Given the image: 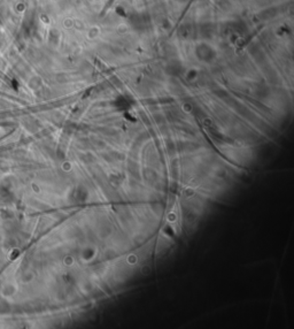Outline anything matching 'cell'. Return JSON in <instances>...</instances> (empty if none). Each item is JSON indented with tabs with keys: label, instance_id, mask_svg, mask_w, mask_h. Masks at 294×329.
<instances>
[{
	"label": "cell",
	"instance_id": "cell-4",
	"mask_svg": "<svg viewBox=\"0 0 294 329\" xmlns=\"http://www.w3.org/2000/svg\"><path fill=\"white\" fill-rule=\"evenodd\" d=\"M64 262H66V265L70 266V265H72V264H74V258H72V257H67L66 259H64Z\"/></svg>",
	"mask_w": 294,
	"mask_h": 329
},
{
	"label": "cell",
	"instance_id": "cell-6",
	"mask_svg": "<svg viewBox=\"0 0 294 329\" xmlns=\"http://www.w3.org/2000/svg\"><path fill=\"white\" fill-rule=\"evenodd\" d=\"M63 168H66V170H70L71 163H66V165H63Z\"/></svg>",
	"mask_w": 294,
	"mask_h": 329
},
{
	"label": "cell",
	"instance_id": "cell-3",
	"mask_svg": "<svg viewBox=\"0 0 294 329\" xmlns=\"http://www.w3.org/2000/svg\"><path fill=\"white\" fill-rule=\"evenodd\" d=\"M141 273L144 274V275H148V274L151 273V267H149V266H142Z\"/></svg>",
	"mask_w": 294,
	"mask_h": 329
},
{
	"label": "cell",
	"instance_id": "cell-2",
	"mask_svg": "<svg viewBox=\"0 0 294 329\" xmlns=\"http://www.w3.org/2000/svg\"><path fill=\"white\" fill-rule=\"evenodd\" d=\"M184 195H185L186 197H191V196L194 195V190H193L192 188H189V189L184 190Z\"/></svg>",
	"mask_w": 294,
	"mask_h": 329
},
{
	"label": "cell",
	"instance_id": "cell-1",
	"mask_svg": "<svg viewBox=\"0 0 294 329\" xmlns=\"http://www.w3.org/2000/svg\"><path fill=\"white\" fill-rule=\"evenodd\" d=\"M138 260V258L136 254H133V253H131V254H129L128 258H127V261H128V264H130V265H134L136 262H137Z\"/></svg>",
	"mask_w": 294,
	"mask_h": 329
},
{
	"label": "cell",
	"instance_id": "cell-5",
	"mask_svg": "<svg viewBox=\"0 0 294 329\" xmlns=\"http://www.w3.org/2000/svg\"><path fill=\"white\" fill-rule=\"evenodd\" d=\"M176 219H177V216L174 213H170V214L168 215V221H170V222H175Z\"/></svg>",
	"mask_w": 294,
	"mask_h": 329
}]
</instances>
